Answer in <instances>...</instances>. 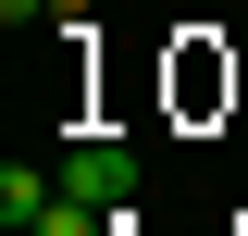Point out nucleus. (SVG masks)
Listing matches in <instances>:
<instances>
[{
  "instance_id": "obj_1",
  "label": "nucleus",
  "mask_w": 248,
  "mask_h": 236,
  "mask_svg": "<svg viewBox=\"0 0 248 236\" xmlns=\"http://www.w3.org/2000/svg\"><path fill=\"white\" fill-rule=\"evenodd\" d=\"M62 186H75V199H99V211H137V149H112V137H87L75 162H62Z\"/></svg>"
},
{
  "instance_id": "obj_2",
  "label": "nucleus",
  "mask_w": 248,
  "mask_h": 236,
  "mask_svg": "<svg viewBox=\"0 0 248 236\" xmlns=\"http://www.w3.org/2000/svg\"><path fill=\"white\" fill-rule=\"evenodd\" d=\"M25 236H124V211H99V199H75V186H62V199L37 211Z\"/></svg>"
},
{
  "instance_id": "obj_3",
  "label": "nucleus",
  "mask_w": 248,
  "mask_h": 236,
  "mask_svg": "<svg viewBox=\"0 0 248 236\" xmlns=\"http://www.w3.org/2000/svg\"><path fill=\"white\" fill-rule=\"evenodd\" d=\"M50 199H62V186H50V174H37V162H13V174H0V224H13V236H25V224H37V211H50Z\"/></svg>"
}]
</instances>
